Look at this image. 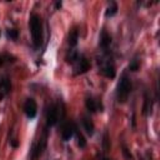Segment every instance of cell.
I'll return each mask as SVG.
<instances>
[{"label":"cell","instance_id":"1","mask_svg":"<svg viewBox=\"0 0 160 160\" xmlns=\"http://www.w3.org/2000/svg\"><path fill=\"white\" fill-rule=\"evenodd\" d=\"M30 32L35 48H39L42 41V25L40 16L36 14H32L30 16Z\"/></svg>","mask_w":160,"mask_h":160},{"label":"cell","instance_id":"2","mask_svg":"<svg viewBox=\"0 0 160 160\" xmlns=\"http://www.w3.org/2000/svg\"><path fill=\"white\" fill-rule=\"evenodd\" d=\"M131 92V81L130 79L124 74L118 84V90H116V98L119 102H125Z\"/></svg>","mask_w":160,"mask_h":160},{"label":"cell","instance_id":"3","mask_svg":"<svg viewBox=\"0 0 160 160\" xmlns=\"http://www.w3.org/2000/svg\"><path fill=\"white\" fill-rule=\"evenodd\" d=\"M56 122H58V106L55 104H51L46 111V124L48 126H52Z\"/></svg>","mask_w":160,"mask_h":160},{"label":"cell","instance_id":"4","mask_svg":"<svg viewBox=\"0 0 160 160\" xmlns=\"http://www.w3.org/2000/svg\"><path fill=\"white\" fill-rule=\"evenodd\" d=\"M36 110H38V108H36L35 100H34V99H28V100L25 101V104H24V111H25L26 116H28L29 119L35 118Z\"/></svg>","mask_w":160,"mask_h":160},{"label":"cell","instance_id":"5","mask_svg":"<svg viewBox=\"0 0 160 160\" xmlns=\"http://www.w3.org/2000/svg\"><path fill=\"white\" fill-rule=\"evenodd\" d=\"M74 132H75V126H74V124L66 122V124L62 126V131H61V138H62V140H64V141L70 140L71 136L74 135Z\"/></svg>","mask_w":160,"mask_h":160},{"label":"cell","instance_id":"6","mask_svg":"<svg viewBox=\"0 0 160 160\" xmlns=\"http://www.w3.org/2000/svg\"><path fill=\"white\" fill-rule=\"evenodd\" d=\"M90 64L88 61V59L85 56H80L78 58V65H76V74H84L89 70Z\"/></svg>","mask_w":160,"mask_h":160},{"label":"cell","instance_id":"7","mask_svg":"<svg viewBox=\"0 0 160 160\" xmlns=\"http://www.w3.org/2000/svg\"><path fill=\"white\" fill-rule=\"evenodd\" d=\"M104 75L106 76V78H110V79H112V78H115V75H116V71H115V66H114V64L112 62H108L105 66H104Z\"/></svg>","mask_w":160,"mask_h":160},{"label":"cell","instance_id":"8","mask_svg":"<svg viewBox=\"0 0 160 160\" xmlns=\"http://www.w3.org/2000/svg\"><path fill=\"white\" fill-rule=\"evenodd\" d=\"M110 44H111V36L104 30L101 32V36H100V45L102 49H108Z\"/></svg>","mask_w":160,"mask_h":160},{"label":"cell","instance_id":"9","mask_svg":"<svg viewBox=\"0 0 160 160\" xmlns=\"http://www.w3.org/2000/svg\"><path fill=\"white\" fill-rule=\"evenodd\" d=\"M82 124H84V128H85L86 132H88L89 135H92V134H94V124H92L91 119L88 118V116H85L84 120H82Z\"/></svg>","mask_w":160,"mask_h":160},{"label":"cell","instance_id":"10","mask_svg":"<svg viewBox=\"0 0 160 160\" xmlns=\"http://www.w3.org/2000/svg\"><path fill=\"white\" fill-rule=\"evenodd\" d=\"M85 105H86V109H88L90 112H94V111H96V109H98L96 101H95L92 98H88L86 101H85Z\"/></svg>","mask_w":160,"mask_h":160},{"label":"cell","instance_id":"11","mask_svg":"<svg viewBox=\"0 0 160 160\" xmlns=\"http://www.w3.org/2000/svg\"><path fill=\"white\" fill-rule=\"evenodd\" d=\"M118 12V5H116V2H111L110 5H109V8L106 9V11H105V15L109 18H111V16H114L115 14Z\"/></svg>","mask_w":160,"mask_h":160},{"label":"cell","instance_id":"12","mask_svg":"<svg viewBox=\"0 0 160 160\" xmlns=\"http://www.w3.org/2000/svg\"><path fill=\"white\" fill-rule=\"evenodd\" d=\"M78 39H79V32L75 29V30L71 31V34L69 36V44H70V46H75L78 44Z\"/></svg>","mask_w":160,"mask_h":160},{"label":"cell","instance_id":"13","mask_svg":"<svg viewBox=\"0 0 160 160\" xmlns=\"http://www.w3.org/2000/svg\"><path fill=\"white\" fill-rule=\"evenodd\" d=\"M6 35H8V38H10V39H12V40H16L18 36H19V32H18V30H15V29H9L8 32H6Z\"/></svg>","mask_w":160,"mask_h":160},{"label":"cell","instance_id":"14","mask_svg":"<svg viewBox=\"0 0 160 160\" xmlns=\"http://www.w3.org/2000/svg\"><path fill=\"white\" fill-rule=\"evenodd\" d=\"M144 100H145V101H144V111H142V112L146 115L148 111L151 109V106H149V101H150V99H149V95H148L146 92H145V99H144Z\"/></svg>","mask_w":160,"mask_h":160},{"label":"cell","instance_id":"15","mask_svg":"<svg viewBox=\"0 0 160 160\" xmlns=\"http://www.w3.org/2000/svg\"><path fill=\"white\" fill-rule=\"evenodd\" d=\"M76 138H78V145L80 146V148H84L85 145H86V141H85V138L80 134V132H78L76 134Z\"/></svg>","mask_w":160,"mask_h":160},{"label":"cell","instance_id":"16","mask_svg":"<svg viewBox=\"0 0 160 160\" xmlns=\"http://www.w3.org/2000/svg\"><path fill=\"white\" fill-rule=\"evenodd\" d=\"M102 146H104V152L106 154L109 151V138H108V132H105L104 135V140H102Z\"/></svg>","mask_w":160,"mask_h":160},{"label":"cell","instance_id":"17","mask_svg":"<svg viewBox=\"0 0 160 160\" xmlns=\"http://www.w3.org/2000/svg\"><path fill=\"white\" fill-rule=\"evenodd\" d=\"M129 69H130L131 71H136V70L139 69V62H138V60H132L131 64H130V66H129Z\"/></svg>","mask_w":160,"mask_h":160},{"label":"cell","instance_id":"18","mask_svg":"<svg viewBox=\"0 0 160 160\" xmlns=\"http://www.w3.org/2000/svg\"><path fill=\"white\" fill-rule=\"evenodd\" d=\"M122 152H124V154H125V156H126V158H128V159H129V160H130V159H131V155H130V154H129V152H128V149H126V148H124V150H122Z\"/></svg>","mask_w":160,"mask_h":160},{"label":"cell","instance_id":"19","mask_svg":"<svg viewBox=\"0 0 160 160\" xmlns=\"http://www.w3.org/2000/svg\"><path fill=\"white\" fill-rule=\"evenodd\" d=\"M11 145H12L14 148H18V145H19V144H18V141H16V140H12V141H11Z\"/></svg>","mask_w":160,"mask_h":160},{"label":"cell","instance_id":"20","mask_svg":"<svg viewBox=\"0 0 160 160\" xmlns=\"http://www.w3.org/2000/svg\"><path fill=\"white\" fill-rule=\"evenodd\" d=\"M2 62H4V58H2V56H0V66L2 65Z\"/></svg>","mask_w":160,"mask_h":160},{"label":"cell","instance_id":"21","mask_svg":"<svg viewBox=\"0 0 160 160\" xmlns=\"http://www.w3.org/2000/svg\"><path fill=\"white\" fill-rule=\"evenodd\" d=\"M60 6H61V2H56V8H58V9H59V8H60Z\"/></svg>","mask_w":160,"mask_h":160}]
</instances>
